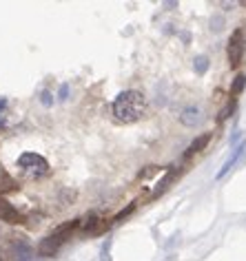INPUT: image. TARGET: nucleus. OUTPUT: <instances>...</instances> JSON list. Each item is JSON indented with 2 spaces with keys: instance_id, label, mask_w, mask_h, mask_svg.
Segmentation results:
<instances>
[{
  "instance_id": "9d476101",
  "label": "nucleus",
  "mask_w": 246,
  "mask_h": 261,
  "mask_svg": "<svg viewBox=\"0 0 246 261\" xmlns=\"http://www.w3.org/2000/svg\"><path fill=\"white\" fill-rule=\"evenodd\" d=\"M18 184H16V179H11L5 171H0V195L3 193H11V191H16Z\"/></svg>"
},
{
  "instance_id": "7ed1b4c3",
  "label": "nucleus",
  "mask_w": 246,
  "mask_h": 261,
  "mask_svg": "<svg viewBox=\"0 0 246 261\" xmlns=\"http://www.w3.org/2000/svg\"><path fill=\"white\" fill-rule=\"evenodd\" d=\"M244 47H246V42H244V31L242 29H235L231 34L229 38V47H226V56H229V64L233 69L239 67V62H242V58H244Z\"/></svg>"
},
{
  "instance_id": "2eb2a0df",
  "label": "nucleus",
  "mask_w": 246,
  "mask_h": 261,
  "mask_svg": "<svg viewBox=\"0 0 246 261\" xmlns=\"http://www.w3.org/2000/svg\"><path fill=\"white\" fill-rule=\"evenodd\" d=\"M42 102H44V104H49V102H51V97H49V91H44V93H42Z\"/></svg>"
},
{
  "instance_id": "39448f33",
  "label": "nucleus",
  "mask_w": 246,
  "mask_h": 261,
  "mask_svg": "<svg viewBox=\"0 0 246 261\" xmlns=\"http://www.w3.org/2000/svg\"><path fill=\"white\" fill-rule=\"evenodd\" d=\"M0 219L7 221V224H14L16 226V224H22V221H24V215L18 211V208L11 206L7 199L0 197Z\"/></svg>"
},
{
  "instance_id": "ddd939ff",
  "label": "nucleus",
  "mask_w": 246,
  "mask_h": 261,
  "mask_svg": "<svg viewBox=\"0 0 246 261\" xmlns=\"http://www.w3.org/2000/svg\"><path fill=\"white\" fill-rule=\"evenodd\" d=\"M206 69H209V58H206V56L195 58V71H198V73H204Z\"/></svg>"
},
{
  "instance_id": "4468645a",
  "label": "nucleus",
  "mask_w": 246,
  "mask_h": 261,
  "mask_svg": "<svg viewBox=\"0 0 246 261\" xmlns=\"http://www.w3.org/2000/svg\"><path fill=\"white\" fill-rule=\"evenodd\" d=\"M133 208H135V204H131V206H129V208H125V211H122V213H118V215H115V221H122V219H125L127 217V215H131L133 213Z\"/></svg>"
},
{
  "instance_id": "20e7f679",
  "label": "nucleus",
  "mask_w": 246,
  "mask_h": 261,
  "mask_svg": "<svg viewBox=\"0 0 246 261\" xmlns=\"http://www.w3.org/2000/svg\"><path fill=\"white\" fill-rule=\"evenodd\" d=\"M64 237H60V234H56V232H51L49 237H44L40 241V246H38V252L42 254V257H51V254H56L58 250H60V246L64 244Z\"/></svg>"
},
{
  "instance_id": "f8f14e48",
  "label": "nucleus",
  "mask_w": 246,
  "mask_h": 261,
  "mask_svg": "<svg viewBox=\"0 0 246 261\" xmlns=\"http://www.w3.org/2000/svg\"><path fill=\"white\" fill-rule=\"evenodd\" d=\"M233 111H235V100H233V97H231V100H229V104H226V107L222 109V113H219V117H217V120L222 122V120H226V117H231V115H233Z\"/></svg>"
},
{
  "instance_id": "f3484780",
  "label": "nucleus",
  "mask_w": 246,
  "mask_h": 261,
  "mask_svg": "<svg viewBox=\"0 0 246 261\" xmlns=\"http://www.w3.org/2000/svg\"><path fill=\"white\" fill-rule=\"evenodd\" d=\"M0 261H3V259H0Z\"/></svg>"
},
{
  "instance_id": "6e6552de",
  "label": "nucleus",
  "mask_w": 246,
  "mask_h": 261,
  "mask_svg": "<svg viewBox=\"0 0 246 261\" xmlns=\"http://www.w3.org/2000/svg\"><path fill=\"white\" fill-rule=\"evenodd\" d=\"M242 151H244V142H242V144H239V146H235V151H233V155H231V158H229V160H226V164H224L222 168H219V173L215 175V177H217V179H222V177H224V175H226V173H229V171H231V168H233V166H235V162L239 160V155H242Z\"/></svg>"
},
{
  "instance_id": "423d86ee",
  "label": "nucleus",
  "mask_w": 246,
  "mask_h": 261,
  "mask_svg": "<svg viewBox=\"0 0 246 261\" xmlns=\"http://www.w3.org/2000/svg\"><path fill=\"white\" fill-rule=\"evenodd\" d=\"M180 122H182L184 126H198V124L202 122V111L198 107H186L182 113H180Z\"/></svg>"
},
{
  "instance_id": "dca6fc26",
  "label": "nucleus",
  "mask_w": 246,
  "mask_h": 261,
  "mask_svg": "<svg viewBox=\"0 0 246 261\" xmlns=\"http://www.w3.org/2000/svg\"><path fill=\"white\" fill-rule=\"evenodd\" d=\"M60 97H62V100L67 97V87H62V89H60Z\"/></svg>"
},
{
  "instance_id": "f03ea898",
  "label": "nucleus",
  "mask_w": 246,
  "mask_h": 261,
  "mask_svg": "<svg viewBox=\"0 0 246 261\" xmlns=\"http://www.w3.org/2000/svg\"><path fill=\"white\" fill-rule=\"evenodd\" d=\"M18 166H20V171L31 179L44 177V175L49 173V162L38 153H22L20 158H18Z\"/></svg>"
},
{
  "instance_id": "f257e3e1",
  "label": "nucleus",
  "mask_w": 246,
  "mask_h": 261,
  "mask_svg": "<svg viewBox=\"0 0 246 261\" xmlns=\"http://www.w3.org/2000/svg\"><path fill=\"white\" fill-rule=\"evenodd\" d=\"M111 113L122 124H133L146 113V97L140 91H122L111 104Z\"/></svg>"
},
{
  "instance_id": "9b49d317",
  "label": "nucleus",
  "mask_w": 246,
  "mask_h": 261,
  "mask_svg": "<svg viewBox=\"0 0 246 261\" xmlns=\"http://www.w3.org/2000/svg\"><path fill=\"white\" fill-rule=\"evenodd\" d=\"M244 87H246V75L239 73V75L235 77V80H233V84H231V97H233V100H235V97H237L239 93H242Z\"/></svg>"
},
{
  "instance_id": "1a4fd4ad",
  "label": "nucleus",
  "mask_w": 246,
  "mask_h": 261,
  "mask_svg": "<svg viewBox=\"0 0 246 261\" xmlns=\"http://www.w3.org/2000/svg\"><path fill=\"white\" fill-rule=\"evenodd\" d=\"M11 126V111L7 100H0V130L9 128Z\"/></svg>"
},
{
  "instance_id": "0eeeda50",
  "label": "nucleus",
  "mask_w": 246,
  "mask_h": 261,
  "mask_svg": "<svg viewBox=\"0 0 246 261\" xmlns=\"http://www.w3.org/2000/svg\"><path fill=\"white\" fill-rule=\"evenodd\" d=\"M209 140H211V135L209 133H204V135H200V138H195L191 142V146H189V151L184 153V158L189 160V158H193L195 153H200L202 148H206V144H209Z\"/></svg>"
}]
</instances>
